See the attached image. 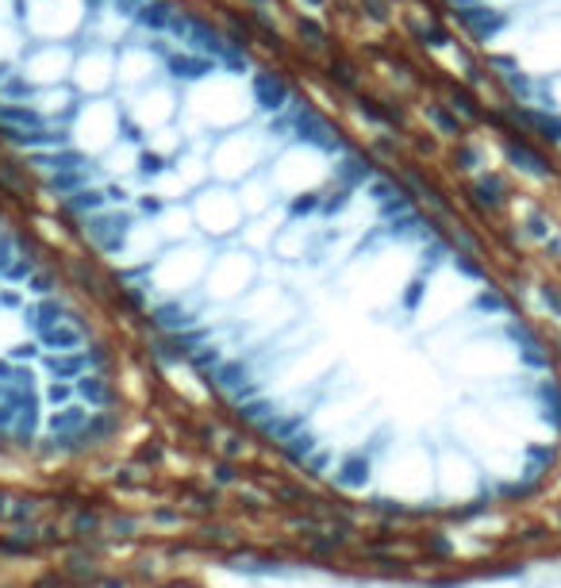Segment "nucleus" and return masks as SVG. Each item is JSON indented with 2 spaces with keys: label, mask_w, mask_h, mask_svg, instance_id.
<instances>
[{
  "label": "nucleus",
  "mask_w": 561,
  "mask_h": 588,
  "mask_svg": "<svg viewBox=\"0 0 561 588\" xmlns=\"http://www.w3.org/2000/svg\"><path fill=\"white\" fill-rule=\"evenodd\" d=\"M82 423H85L82 407H66L62 416H54V431H73V427H82Z\"/></svg>",
  "instance_id": "4"
},
{
  "label": "nucleus",
  "mask_w": 561,
  "mask_h": 588,
  "mask_svg": "<svg viewBox=\"0 0 561 588\" xmlns=\"http://www.w3.org/2000/svg\"><path fill=\"white\" fill-rule=\"evenodd\" d=\"M554 104H557V108H561V77H557V81H554Z\"/></svg>",
  "instance_id": "7"
},
{
  "label": "nucleus",
  "mask_w": 561,
  "mask_h": 588,
  "mask_svg": "<svg viewBox=\"0 0 561 588\" xmlns=\"http://www.w3.org/2000/svg\"><path fill=\"white\" fill-rule=\"evenodd\" d=\"M77 392H82L85 400H92V404H108V397H111L101 377H82V381H77Z\"/></svg>",
  "instance_id": "3"
},
{
  "label": "nucleus",
  "mask_w": 561,
  "mask_h": 588,
  "mask_svg": "<svg viewBox=\"0 0 561 588\" xmlns=\"http://www.w3.org/2000/svg\"><path fill=\"white\" fill-rule=\"evenodd\" d=\"M66 397H70L66 385H54V388H51V400H66Z\"/></svg>",
  "instance_id": "6"
},
{
  "label": "nucleus",
  "mask_w": 561,
  "mask_h": 588,
  "mask_svg": "<svg viewBox=\"0 0 561 588\" xmlns=\"http://www.w3.org/2000/svg\"><path fill=\"white\" fill-rule=\"evenodd\" d=\"M82 366H85L82 358H54V362H51V369H54V373H77Z\"/></svg>",
  "instance_id": "5"
},
{
  "label": "nucleus",
  "mask_w": 561,
  "mask_h": 588,
  "mask_svg": "<svg viewBox=\"0 0 561 588\" xmlns=\"http://www.w3.org/2000/svg\"><path fill=\"white\" fill-rule=\"evenodd\" d=\"M82 327H70V323H51V327H46V331H43V342H46V347H58V350H73V347H82Z\"/></svg>",
  "instance_id": "1"
},
{
  "label": "nucleus",
  "mask_w": 561,
  "mask_h": 588,
  "mask_svg": "<svg viewBox=\"0 0 561 588\" xmlns=\"http://www.w3.org/2000/svg\"><path fill=\"white\" fill-rule=\"evenodd\" d=\"M508 158L519 162V170L527 173H546V158L535 154L531 142H523V139H508Z\"/></svg>",
  "instance_id": "2"
}]
</instances>
